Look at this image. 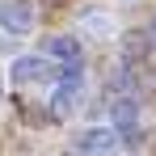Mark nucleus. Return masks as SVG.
Wrapping results in <instances>:
<instances>
[{
  "mask_svg": "<svg viewBox=\"0 0 156 156\" xmlns=\"http://www.w3.org/2000/svg\"><path fill=\"white\" fill-rule=\"evenodd\" d=\"M9 80L13 84H55L59 80V68L47 63V55H17L9 63Z\"/></svg>",
  "mask_w": 156,
  "mask_h": 156,
  "instance_id": "obj_1",
  "label": "nucleus"
},
{
  "mask_svg": "<svg viewBox=\"0 0 156 156\" xmlns=\"http://www.w3.org/2000/svg\"><path fill=\"white\" fill-rule=\"evenodd\" d=\"M114 144H118V131L114 127H84L72 139V148L80 156H101V152H114Z\"/></svg>",
  "mask_w": 156,
  "mask_h": 156,
  "instance_id": "obj_2",
  "label": "nucleus"
},
{
  "mask_svg": "<svg viewBox=\"0 0 156 156\" xmlns=\"http://www.w3.org/2000/svg\"><path fill=\"white\" fill-rule=\"evenodd\" d=\"M80 34H93V38H114V17L101 9H84L80 13Z\"/></svg>",
  "mask_w": 156,
  "mask_h": 156,
  "instance_id": "obj_6",
  "label": "nucleus"
},
{
  "mask_svg": "<svg viewBox=\"0 0 156 156\" xmlns=\"http://www.w3.org/2000/svg\"><path fill=\"white\" fill-rule=\"evenodd\" d=\"M0 30L30 34L34 30V4L30 0H0Z\"/></svg>",
  "mask_w": 156,
  "mask_h": 156,
  "instance_id": "obj_3",
  "label": "nucleus"
},
{
  "mask_svg": "<svg viewBox=\"0 0 156 156\" xmlns=\"http://www.w3.org/2000/svg\"><path fill=\"white\" fill-rule=\"evenodd\" d=\"M148 38H152V47H156V17L148 21Z\"/></svg>",
  "mask_w": 156,
  "mask_h": 156,
  "instance_id": "obj_9",
  "label": "nucleus"
},
{
  "mask_svg": "<svg viewBox=\"0 0 156 156\" xmlns=\"http://www.w3.org/2000/svg\"><path fill=\"white\" fill-rule=\"evenodd\" d=\"M47 55L59 63H72V59H80V38L76 34H55V38H47Z\"/></svg>",
  "mask_w": 156,
  "mask_h": 156,
  "instance_id": "obj_8",
  "label": "nucleus"
},
{
  "mask_svg": "<svg viewBox=\"0 0 156 156\" xmlns=\"http://www.w3.org/2000/svg\"><path fill=\"white\" fill-rule=\"evenodd\" d=\"M110 122H114V131L135 127L139 122V97L135 93H114L110 97Z\"/></svg>",
  "mask_w": 156,
  "mask_h": 156,
  "instance_id": "obj_4",
  "label": "nucleus"
},
{
  "mask_svg": "<svg viewBox=\"0 0 156 156\" xmlns=\"http://www.w3.org/2000/svg\"><path fill=\"white\" fill-rule=\"evenodd\" d=\"M80 101V84H72V80H55V93H51V110L59 114V118H68L72 110H76Z\"/></svg>",
  "mask_w": 156,
  "mask_h": 156,
  "instance_id": "obj_7",
  "label": "nucleus"
},
{
  "mask_svg": "<svg viewBox=\"0 0 156 156\" xmlns=\"http://www.w3.org/2000/svg\"><path fill=\"white\" fill-rule=\"evenodd\" d=\"M148 51H152V38H148V30H131V34H122V63H144L148 59Z\"/></svg>",
  "mask_w": 156,
  "mask_h": 156,
  "instance_id": "obj_5",
  "label": "nucleus"
}]
</instances>
